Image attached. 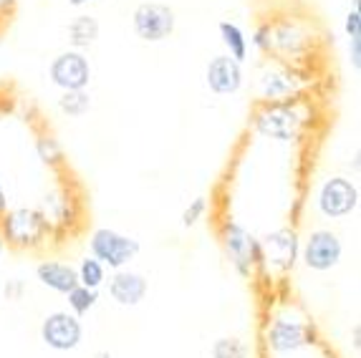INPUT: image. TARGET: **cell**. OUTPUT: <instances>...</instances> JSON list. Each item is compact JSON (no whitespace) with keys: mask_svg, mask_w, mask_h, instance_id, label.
Here are the masks:
<instances>
[{"mask_svg":"<svg viewBox=\"0 0 361 358\" xmlns=\"http://www.w3.org/2000/svg\"><path fill=\"white\" fill-rule=\"evenodd\" d=\"M220 242L225 247L230 265L240 278H250L258 265H263V255H260V242L247 233L240 222L225 220L220 227Z\"/></svg>","mask_w":361,"mask_h":358,"instance_id":"3957f363","label":"cell"},{"mask_svg":"<svg viewBox=\"0 0 361 358\" xmlns=\"http://www.w3.org/2000/svg\"><path fill=\"white\" fill-rule=\"evenodd\" d=\"M205 215H207V197H195L192 202L185 207V212H182V225L195 227Z\"/></svg>","mask_w":361,"mask_h":358,"instance_id":"603a6c76","label":"cell"},{"mask_svg":"<svg viewBox=\"0 0 361 358\" xmlns=\"http://www.w3.org/2000/svg\"><path fill=\"white\" fill-rule=\"evenodd\" d=\"M66 298H68V308H71L73 316H84V313H89L91 308L97 305L99 292L89 290V288H84V285H76L73 290L66 292Z\"/></svg>","mask_w":361,"mask_h":358,"instance_id":"ffe728a7","label":"cell"},{"mask_svg":"<svg viewBox=\"0 0 361 358\" xmlns=\"http://www.w3.org/2000/svg\"><path fill=\"white\" fill-rule=\"evenodd\" d=\"M49 76L54 81V86H59L61 91H78L86 89L91 81V66L81 51H63L59 54L49 66Z\"/></svg>","mask_w":361,"mask_h":358,"instance_id":"9c48e42d","label":"cell"},{"mask_svg":"<svg viewBox=\"0 0 361 358\" xmlns=\"http://www.w3.org/2000/svg\"><path fill=\"white\" fill-rule=\"evenodd\" d=\"M20 290H23V285H20V283L16 280V283H11V285L6 288V295H8V298H18Z\"/></svg>","mask_w":361,"mask_h":358,"instance_id":"83f0119b","label":"cell"},{"mask_svg":"<svg viewBox=\"0 0 361 358\" xmlns=\"http://www.w3.org/2000/svg\"><path fill=\"white\" fill-rule=\"evenodd\" d=\"M13 6H16V0H0V13H3V11H11Z\"/></svg>","mask_w":361,"mask_h":358,"instance_id":"f546056e","label":"cell"},{"mask_svg":"<svg viewBox=\"0 0 361 358\" xmlns=\"http://www.w3.org/2000/svg\"><path fill=\"white\" fill-rule=\"evenodd\" d=\"M86 3H91V0H68V6H73V8H81V6H86Z\"/></svg>","mask_w":361,"mask_h":358,"instance_id":"4dcf8cb0","label":"cell"},{"mask_svg":"<svg viewBox=\"0 0 361 358\" xmlns=\"http://www.w3.org/2000/svg\"><path fill=\"white\" fill-rule=\"evenodd\" d=\"M210 353L212 358H247V346L240 338H217Z\"/></svg>","mask_w":361,"mask_h":358,"instance_id":"44dd1931","label":"cell"},{"mask_svg":"<svg viewBox=\"0 0 361 358\" xmlns=\"http://www.w3.org/2000/svg\"><path fill=\"white\" fill-rule=\"evenodd\" d=\"M89 247H91V257H97L104 268H111V270H121L124 265H129L139 255V250H142L139 240L116 233V230H109V227L94 230V235L89 240Z\"/></svg>","mask_w":361,"mask_h":358,"instance_id":"277c9868","label":"cell"},{"mask_svg":"<svg viewBox=\"0 0 361 358\" xmlns=\"http://www.w3.org/2000/svg\"><path fill=\"white\" fill-rule=\"evenodd\" d=\"M351 346H354V351L361 348V323H354V328H351Z\"/></svg>","mask_w":361,"mask_h":358,"instance_id":"4316f807","label":"cell"},{"mask_svg":"<svg viewBox=\"0 0 361 358\" xmlns=\"http://www.w3.org/2000/svg\"><path fill=\"white\" fill-rule=\"evenodd\" d=\"M265 343L276 353H290L313 343V331L306 323L288 321V318H276L268 326V331H265Z\"/></svg>","mask_w":361,"mask_h":358,"instance_id":"8fae6325","label":"cell"},{"mask_svg":"<svg viewBox=\"0 0 361 358\" xmlns=\"http://www.w3.org/2000/svg\"><path fill=\"white\" fill-rule=\"evenodd\" d=\"M76 275H78V285L89 288V290H99L106 280V268L99 263L97 257H84L76 268Z\"/></svg>","mask_w":361,"mask_h":358,"instance_id":"ac0fdd59","label":"cell"},{"mask_svg":"<svg viewBox=\"0 0 361 358\" xmlns=\"http://www.w3.org/2000/svg\"><path fill=\"white\" fill-rule=\"evenodd\" d=\"M253 46L258 48V51H263V54L271 51V25H260V28L255 30Z\"/></svg>","mask_w":361,"mask_h":358,"instance_id":"d4e9b609","label":"cell"},{"mask_svg":"<svg viewBox=\"0 0 361 358\" xmlns=\"http://www.w3.org/2000/svg\"><path fill=\"white\" fill-rule=\"evenodd\" d=\"M293 91V78L286 73H265L260 78V99L263 101H288Z\"/></svg>","mask_w":361,"mask_h":358,"instance_id":"2e32d148","label":"cell"},{"mask_svg":"<svg viewBox=\"0 0 361 358\" xmlns=\"http://www.w3.org/2000/svg\"><path fill=\"white\" fill-rule=\"evenodd\" d=\"M0 240H8V245L16 247H38L46 242L51 233V222L46 212L33 207L6 209L0 220Z\"/></svg>","mask_w":361,"mask_h":358,"instance_id":"6da1fadb","label":"cell"},{"mask_svg":"<svg viewBox=\"0 0 361 358\" xmlns=\"http://www.w3.org/2000/svg\"><path fill=\"white\" fill-rule=\"evenodd\" d=\"M0 255H3V240H0Z\"/></svg>","mask_w":361,"mask_h":358,"instance_id":"836d02e7","label":"cell"},{"mask_svg":"<svg viewBox=\"0 0 361 358\" xmlns=\"http://www.w3.org/2000/svg\"><path fill=\"white\" fill-rule=\"evenodd\" d=\"M349 61H351V68L359 73L361 71V38H351L349 41Z\"/></svg>","mask_w":361,"mask_h":358,"instance_id":"484cf974","label":"cell"},{"mask_svg":"<svg viewBox=\"0 0 361 358\" xmlns=\"http://www.w3.org/2000/svg\"><path fill=\"white\" fill-rule=\"evenodd\" d=\"M343 30H346V36L351 38H361V11L359 8H351L346 20H343Z\"/></svg>","mask_w":361,"mask_h":358,"instance_id":"cb8c5ba5","label":"cell"},{"mask_svg":"<svg viewBox=\"0 0 361 358\" xmlns=\"http://www.w3.org/2000/svg\"><path fill=\"white\" fill-rule=\"evenodd\" d=\"M205 84L212 94L217 96H230L235 91H240L243 86V68L235 58L225 56H215L210 58L205 68Z\"/></svg>","mask_w":361,"mask_h":358,"instance_id":"7c38bea8","label":"cell"},{"mask_svg":"<svg viewBox=\"0 0 361 358\" xmlns=\"http://www.w3.org/2000/svg\"><path fill=\"white\" fill-rule=\"evenodd\" d=\"M147 290H149L147 278L134 270H114L111 280H109V295L116 305H124V308H134L142 303L147 298Z\"/></svg>","mask_w":361,"mask_h":358,"instance_id":"4fadbf2b","label":"cell"},{"mask_svg":"<svg viewBox=\"0 0 361 358\" xmlns=\"http://www.w3.org/2000/svg\"><path fill=\"white\" fill-rule=\"evenodd\" d=\"M260 242V255H263V265H273L278 270H290L298 260V252H301V245H298V235L295 230H276V233H268Z\"/></svg>","mask_w":361,"mask_h":358,"instance_id":"30bf717a","label":"cell"},{"mask_svg":"<svg viewBox=\"0 0 361 358\" xmlns=\"http://www.w3.org/2000/svg\"><path fill=\"white\" fill-rule=\"evenodd\" d=\"M341 255H343L341 240L331 230H313L301 247L303 265L308 270H316V273H326V270L336 268L341 263Z\"/></svg>","mask_w":361,"mask_h":358,"instance_id":"52a82bcc","label":"cell"},{"mask_svg":"<svg viewBox=\"0 0 361 358\" xmlns=\"http://www.w3.org/2000/svg\"><path fill=\"white\" fill-rule=\"evenodd\" d=\"M316 204H319V212L324 217L341 220L359 207V187L346 177H329L321 185Z\"/></svg>","mask_w":361,"mask_h":358,"instance_id":"8992f818","label":"cell"},{"mask_svg":"<svg viewBox=\"0 0 361 358\" xmlns=\"http://www.w3.org/2000/svg\"><path fill=\"white\" fill-rule=\"evenodd\" d=\"M36 278L43 288L61 292V295H66L68 290H73L78 285L76 268L68 263H61V260H43V263H38Z\"/></svg>","mask_w":361,"mask_h":358,"instance_id":"5bb4252c","label":"cell"},{"mask_svg":"<svg viewBox=\"0 0 361 358\" xmlns=\"http://www.w3.org/2000/svg\"><path fill=\"white\" fill-rule=\"evenodd\" d=\"M253 129L265 139L295 142L301 137L303 119L298 109L288 101H263L253 111Z\"/></svg>","mask_w":361,"mask_h":358,"instance_id":"7a4b0ae2","label":"cell"},{"mask_svg":"<svg viewBox=\"0 0 361 358\" xmlns=\"http://www.w3.org/2000/svg\"><path fill=\"white\" fill-rule=\"evenodd\" d=\"M84 338V326L68 311L49 313L41 323V340L54 351H73Z\"/></svg>","mask_w":361,"mask_h":358,"instance_id":"ba28073f","label":"cell"},{"mask_svg":"<svg viewBox=\"0 0 361 358\" xmlns=\"http://www.w3.org/2000/svg\"><path fill=\"white\" fill-rule=\"evenodd\" d=\"M175 11L164 3H142L132 13V28L145 43H162L175 33Z\"/></svg>","mask_w":361,"mask_h":358,"instance_id":"5b68a950","label":"cell"},{"mask_svg":"<svg viewBox=\"0 0 361 358\" xmlns=\"http://www.w3.org/2000/svg\"><path fill=\"white\" fill-rule=\"evenodd\" d=\"M59 109L66 116L71 119H78V116H84L89 113L91 109V96L86 89H78V91H63V96L59 99Z\"/></svg>","mask_w":361,"mask_h":358,"instance_id":"d6986e66","label":"cell"},{"mask_svg":"<svg viewBox=\"0 0 361 358\" xmlns=\"http://www.w3.org/2000/svg\"><path fill=\"white\" fill-rule=\"evenodd\" d=\"M217 30H220V38H223V46L228 48V56L235 58L238 63L247 58V38L243 33V28L238 23H230V20H220L217 23Z\"/></svg>","mask_w":361,"mask_h":358,"instance_id":"e0dca14e","label":"cell"},{"mask_svg":"<svg viewBox=\"0 0 361 358\" xmlns=\"http://www.w3.org/2000/svg\"><path fill=\"white\" fill-rule=\"evenodd\" d=\"M36 152H38V159L43 164H49V167H56L63 161V149H61V144L56 142L54 137H41L36 142Z\"/></svg>","mask_w":361,"mask_h":358,"instance_id":"7402d4cb","label":"cell"},{"mask_svg":"<svg viewBox=\"0 0 361 358\" xmlns=\"http://www.w3.org/2000/svg\"><path fill=\"white\" fill-rule=\"evenodd\" d=\"M99 38V20L94 16H76L68 23V43L73 51H84V48L94 46Z\"/></svg>","mask_w":361,"mask_h":358,"instance_id":"9a60e30c","label":"cell"},{"mask_svg":"<svg viewBox=\"0 0 361 358\" xmlns=\"http://www.w3.org/2000/svg\"><path fill=\"white\" fill-rule=\"evenodd\" d=\"M8 209V195H6V190H3V185H0V215Z\"/></svg>","mask_w":361,"mask_h":358,"instance_id":"f1b7e54d","label":"cell"},{"mask_svg":"<svg viewBox=\"0 0 361 358\" xmlns=\"http://www.w3.org/2000/svg\"><path fill=\"white\" fill-rule=\"evenodd\" d=\"M94 358H111V353H109V351H99Z\"/></svg>","mask_w":361,"mask_h":358,"instance_id":"1f68e13d","label":"cell"},{"mask_svg":"<svg viewBox=\"0 0 361 358\" xmlns=\"http://www.w3.org/2000/svg\"><path fill=\"white\" fill-rule=\"evenodd\" d=\"M359 3L361 0H351V8H359Z\"/></svg>","mask_w":361,"mask_h":358,"instance_id":"d6a6232c","label":"cell"}]
</instances>
